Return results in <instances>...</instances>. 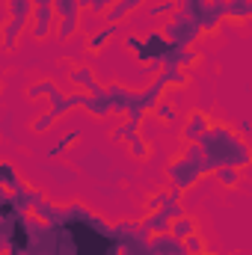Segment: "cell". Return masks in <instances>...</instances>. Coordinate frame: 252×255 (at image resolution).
Listing matches in <instances>:
<instances>
[{
	"label": "cell",
	"mask_w": 252,
	"mask_h": 255,
	"mask_svg": "<svg viewBox=\"0 0 252 255\" xmlns=\"http://www.w3.org/2000/svg\"><path fill=\"white\" fill-rule=\"evenodd\" d=\"M202 148H205V154H208L214 172H217L220 166L247 169L252 163L250 142H247L238 130H232V128H226V125H211V130L202 136Z\"/></svg>",
	"instance_id": "obj_1"
},
{
	"label": "cell",
	"mask_w": 252,
	"mask_h": 255,
	"mask_svg": "<svg viewBox=\"0 0 252 255\" xmlns=\"http://www.w3.org/2000/svg\"><path fill=\"white\" fill-rule=\"evenodd\" d=\"M163 33H166V39H169L172 45H178V48H193V45L205 36L199 18H196L193 12H187V9H175V15L163 24Z\"/></svg>",
	"instance_id": "obj_2"
},
{
	"label": "cell",
	"mask_w": 252,
	"mask_h": 255,
	"mask_svg": "<svg viewBox=\"0 0 252 255\" xmlns=\"http://www.w3.org/2000/svg\"><path fill=\"white\" fill-rule=\"evenodd\" d=\"M166 175H169V184L175 187V190H190V187H196L199 181H202V169L196 166V163H190L184 154H178V157H172L169 160V166H166Z\"/></svg>",
	"instance_id": "obj_3"
},
{
	"label": "cell",
	"mask_w": 252,
	"mask_h": 255,
	"mask_svg": "<svg viewBox=\"0 0 252 255\" xmlns=\"http://www.w3.org/2000/svg\"><path fill=\"white\" fill-rule=\"evenodd\" d=\"M77 169L83 172V175H89L95 184L98 181H110V175H113V160L104 154V151H98V148H89L86 154H80L77 157Z\"/></svg>",
	"instance_id": "obj_4"
},
{
	"label": "cell",
	"mask_w": 252,
	"mask_h": 255,
	"mask_svg": "<svg viewBox=\"0 0 252 255\" xmlns=\"http://www.w3.org/2000/svg\"><path fill=\"white\" fill-rule=\"evenodd\" d=\"M211 116L205 113V110H199V107H193L187 113V119H184V128H181V139L184 142H202V136L211 130Z\"/></svg>",
	"instance_id": "obj_5"
},
{
	"label": "cell",
	"mask_w": 252,
	"mask_h": 255,
	"mask_svg": "<svg viewBox=\"0 0 252 255\" xmlns=\"http://www.w3.org/2000/svg\"><path fill=\"white\" fill-rule=\"evenodd\" d=\"M107 98L113 104V113H119V116H127V110L139 104V92H133L130 86H122V83H110Z\"/></svg>",
	"instance_id": "obj_6"
},
{
	"label": "cell",
	"mask_w": 252,
	"mask_h": 255,
	"mask_svg": "<svg viewBox=\"0 0 252 255\" xmlns=\"http://www.w3.org/2000/svg\"><path fill=\"white\" fill-rule=\"evenodd\" d=\"M68 80H71L77 89L89 92V95H101V92L107 89V86H101V83H98L95 68H89V65H71V68H68Z\"/></svg>",
	"instance_id": "obj_7"
},
{
	"label": "cell",
	"mask_w": 252,
	"mask_h": 255,
	"mask_svg": "<svg viewBox=\"0 0 252 255\" xmlns=\"http://www.w3.org/2000/svg\"><path fill=\"white\" fill-rule=\"evenodd\" d=\"M148 247L154 255H190L187 247L181 238H175L172 232H163V235H151L148 238Z\"/></svg>",
	"instance_id": "obj_8"
},
{
	"label": "cell",
	"mask_w": 252,
	"mask_h": 255,
	"mask_svg": "<svg viewBox=\"0 0 252 255\" xmlns=\"http://www.w3.org/2000/svg\"><path fill=\"white\" fill-rule=\"evenodd\" d=\"M54 18H60L54 6H36V15H33V24H30L36 42H45V39L51 36V30H54Z\"/></svg>",
	"instance_id": "obj_9"
},
{
	"label": "cell",
	"mask_w": 252,
	"mask_h": 255,
	"mask_svg": "<svg viewBox=\"0 0 252 255\" xmlns=\"http://www.w3.org/2000/svg\"><path fill=\"white\" fill-rule=\"evenodd\" d=\"M169 86L163 83V77L157 74V77H151V83L139 92V107H142V113H154V107L163 101V92H166Z\"/></svg>",
	"instance_id": "obj_10"
},
{
	"label": "cell",
	"mask_w": 252,
	"mask_h": 255,
	"mask_svg": "<svg viewBox=\"0 0 252 255\" xmlns=\"http://www.w3.org/2000/svg\"><path fill=\"white\" fill-rule=\"evenodd\" d=\"M24 27H30V24H24V21H18V18H12V15H3V30H0V45H3V51H6V54H12V51H15V45H18V39H21V33H24Z\"/></svg>",
	"instance_id": "obj_11"
},
{
	"label": "cell",
	"mask_w": 252,
	"mask_h": 255,
	"mask_svg": "<svg viewBox=\"0 0 252 255\" xmlns=\"http://www.w3.org/2000/svg\"><path fill=\"white\" fill-rule=\"evenodd\" d=\"M119 33V24H104L101 30H92L89 33V39H86V48H89V54H101L110 42H113V36Z\"/></svg>",
	"instance_id": "obj_12"
},
{
	"label": "cell",
	"mask_w": 252,
	"mask_h": 255,
	"mask_svg": "<svg viewBox=\"0 0 252 255\" xmlns=\"http://www.w3.org/2000/svg\"><path fill=\"white\" fill-rule=\"evenodd\" d=\"M142 229H145L148 238H151V235H163V232H169V229H172V217H169V211L160 208V211H154V214H145Z\"/></svg>",
	"instance_id": "obj_13"
},
{
	"label": "cell",
	"mask_w": 252,
	"mask_h": 255,
	"mask_svg": "<svg viewBox=\"0 0 252 255\" xmlns=\"http://www.w3.org/2000/svg\"><path fill=\"white\" fill-rule=\"evenodd\" d=\"M6 3V15L24 21V24H33V15H36V0H3Z\"/></svg>",
	"instance_id": "obj_14"
},
{
	"label": "cell",
	"mask_w": 252,
	"mask_h": 255,
	"mask_svg": "<svg viewBox=\"0 0 252 255\" xmlns=\"http://www.w3.org/2000/svg\"><path fill=\"white\" fill-rule=\"evenodd\" d=\"M42 172L51 175V181H57L60 187H71L77 181V172L71 166H63V163H42Z\"/></svg>",
	"instance_id": "obj_15"
},
{
	"label": "cell",
	"mask_w": 252,
	"mask_h": 255,
	"mask_svg": "<svg viewBox=\"0 0 252 255\" xmlns=\"http://www.w3.org/2000/svg\"><path fill=\"white\" fill-rule=\"evenodd\" d=\"M0 187L3 190H9V193H18V190H24L27 184L18 178V169H15V163L12 160H3L0 163Z\"/></svg>",
	"instance_id": "obj_16"
},
{
	"label": "cell",
	"mask_w": 252,
	"mask_h": 255,
	"mask_svg": "<svg viewBox=\"0 0 252 255\" xmlns=\"http://www.w3.org/2000/svg\"><path fill=\"white\" fill-rule=\"evenodd\" d=\"M83 110H86L89 116H95V119H107V116L113 113V104H110V98H107V89H104L101 95H89Z\"/></svg>",
	"instance_id": "obj_17"
},
{
	"label": "cell",
	"mask_w": 252,
	"mask_h": 255,
	"mask_svg": "<svg viewBox=\"0 0 252 255\" xmlns=\"http://www.w3.org/2000/svg\"><path fill=\"white\" fill-rule=\"evenodd\" d=\"M172 193H175V187H160V190H154L145 202H142V214H154V211L166 208V202L172 199Z\"/></svg>",
	"instance_id": "obj_18"
},
{
	"label": "cell",
	"mask_w": 252,
	"mask_h": 255,
	"mask_svg": "<svg viewBox=\"0 0 252 255\" xmlns=\"http://www.w3.org/2000/svg\"><path fill=\"white\" fill-rule=\"evenodd\" d=\"M80 133H83L80 128H74V130L63 133V136H60V139H57V142H54V145H51V148L45 151V154H48V157H63L65 151H68V148H71V145H74V142L80 139Z\"/></svg>",
	"instance_id": "obj_19"
},
{
	"label": "cell",
	"mask_w": 252,
	"mask_h": 255,
	"mask_svg": "<svg viewBox=\"0 0 252 255\" xmlns=\"http://www.w3.org/2000/svg\"><path fill=\"white\" fill-rule=\"evenodd\" d=\"M57 92H60V89H57L51 80H33V83L27 86V98H30V101H39V98H48V101H51Z\"/></svg>",
	"instance_id": "obj_20"
},
{
	"label": "cell",
	"mask_w": 252,
	"mask_h": 255,
	"mask_svg": "<svg viewBox=\"0 0 252 255\" xmlns=\"http://www.w3.org/2000/svg\"><path fill=\"white\" fill-rule=\"evenodd\" d=\"M110 139H113V142H125V145H130V142L139 139V125H136V122H125V125L113 128V130H110Z\"/></svg>",
	"instance_id": "obj_21"
},
{
	"label": "cell",
	"mask_w": 252,
	"mask_h": 255,
	"mask_svg": "<svg viewBox=\"0 0 252 255\" xmlns=\"http://www.w3.org/2000/svg\"><path fill=\"white\" fill-rule=\"evenodd\" d=\"M160 77H163L166 86H187L190 83V74L181 65H163V68H160Z\"/></svg>",
	"instance_id": "obj_22"
},
{
	"label": "cell",
	"mask_w": 252,
	"mask_h": 255,
	"mask_svg": "<svg viewBox=\"0 0 252 255\" xmlns=\"http://www.w3.org/2000/svg\"><path fill=\"white\" fill-rule=\"evenodd\" d=\"M226 18H232V21H250L252 18V3L250 0H229V6H226Z\"/></svg>",
	"instance_id": "obj_23"
},
{
	"label": "cell",
	"mask_w": 252,
	"mask_h": 255,
	"mask_svg": "<svg viewBox=\"0 0 252 255\" xmlns=\"http://www.w3.org/2000/svg\"><path fill=\"white\" fill-rule=\"evenodd\" d=\"M241 172H244V169H238V166H220V169L214 172V178H217L223 187H229V190H232V187H238V184H241Z\"/></svg>",
	"instance_id": "obj_24"
},
{
	"label": "cell",
	"mask_w": 252,
	"mask_h": 255,
	"mask_svg": "<svg viewBox=\"0 0 252 255\" xmlns=\"http://www.w3.org/2000/svg\"><path fill=\"white\" fill-rule=\"evenodd\" d=\"M169 232H172L175 238H181V241H184V238H190V235L196 232V220L184 214V217H178V220H172V229H169Z\"/></svg>",
	"instance_id": "obj_25"
},
{
	"label": "cell",
	"mask_w": 252,
	"mask_h": 255,
	"mask_svg": "<svg viewBox=\"0 0 252 255\" xmlns=\"http://www.w3.org/2000/svg\"><path fill=\"white\" fill-rule=\"evenodd\" d=\"M154 119H160V122H169V125H172V122H178V110H175V104L163 98V101L154 107Z\"/></svg>",
	"instance_id": "obj_26"
},
{
	"label": "cell",
	"mask_w": 252,
	"mask_h": 255,
	"mask_svg": "<svg viewBox=\"0 0 252 255\" xmlns=\"http://www.w3.org/2000/svg\"><path fill=\"white\" fill-rule=\"evenodd\" d=\"M77 27H80V15H71V18H60V24H57V36L60 39H71L74 33H77Z\"/></svg>",
	"instance_id": "obj_27"
},
{
	"label": "cell",
	"mask_w": 252,
	"mask_h": 255,
	"mask_svg": "<svg viewBox=\"0 0 252 255\" xmlns=\"http://www.w3.org/2000/svg\"><path fill=\"white\" fill-rule=\"evenodd\" d=\"M48 110L57 116V119H63L65 113H71V104H68V95L65 92H57L51 101H48Z\"/></svg>",
	"instance_id": "obj_28"
},
{
	"label": "cell",
	"mask_w": 252,
	"mask_h": 255,
	"mask_svg": "<svg viewBox=\"0 0 252 255\" xmlns=\"http://www.w3.org/2000/svg\"><path fill=\"white\" fill-rule=\"evenodd\" d=\"M54 122H57V116H54L51 110H45V113H39V116L30 122V130H33V133H48V130L54 128Z\"/></svg>",
	"instance_id": "obj_29"
},
{
	"label": "cell",
	"mask_w": 252,
	"mask_h": 255,
	"mask_svg": "<svg viewBox=\"0 0 252 255\" xmlns=\"http://www.w3.org/2000/svg\"><path fill=\"white\" fill-rule=\"evenodd\" d=\"M127 154H130V157H133V160H145V157H148V154H151V142H148V139H142V136H139V139H136V142H130V145H127Z\"/></svg>",
	"instance_id": "obj_30"
},
{
	"label": "cell",
	"mask_w": 252,
	"mask_h": 255,
	"mask_svg": "<svg viewBox=\"0 0 252 255\" xmlns=\"http://www.w3.org/2000/svg\"><path fill=\"white\" fill-rule=\"evenodd\" d=\"M184 247H187L190 255H205L208 253V244H205V238H202L199 232H193L190 238H184Z\"/></svg>",
	"instance_id": "obj_31"
},
{
	"label": "cell",
	"mask_w": 252,
	"mask_h": 255,
	"mask_svg": "<svg viewBox=\"0 0 252 255\" xmlns=\"http://www.w3.org/2000/svg\"><path fill=\"white\" fill-rule=\"evenodd\" d=\"M54 9L60 18H71V15H80V3L77 0H54Z\"/></svg>",
	"instance_id": "obj_32"
},
{
	"label": "cell",
	"mask_w": 252,
	"mask_h": 255,
	"mask_svg": "<svg viewBox=\"0 0 252 255\" xmlns=\"http://www.w3.org/2000/svg\"><path fill=\"white\" fill-rule=\"evenodd\" d=\"M148 15H151V18H166V15H169V18H172V15H175V3L160 0V3H154V6L148 9Z\"/></svg>",
	"instance_id": "obj_33"
},
{
	"label": "cell",
	"mask_w": 252,
	"mask_h": 255,
	"mask_svg": "<svg viewBox=\"0 0 252 255\" xmlns=\"http://www.w3.org/2000/svg\"><path fill=\"white\" fill-rule=\"evenodd\" d=\"M142 42H145V36H139V33H127V36H125V51H130V54H139Z\"/></svg>",
	"instance_id": "obj_34"
},
{
	"label": "cell",
	"mask_w": 252,
	"mask_h": 255,
	"mask_svg": "<svg viewBox=\"0 0 252 255\" xmlns=\"http://www.w3.org/2000/svg\"><path fill=\"white\" fill-rule=\"evenodd\" d=\"M95 190L101 193V196H107V199H113V196H119V184H113V181H98Z\"/></svg>",
	"instance_id": "obj_35"
},
{
	"label": "cell",
	"mask_w": 252,
	"mask_h": 255,
	"mask_svg": "<svg viewBox=\"0 0 252 255\" xmlns=\"http://www.w3.org/2000/svg\"><path fill=\"white\" fill-rule=\"evenodd\" d=\"M181 3H184L181 9H187V12H193L196 18H199V15H202V9L208 6V0H181Z\"/></svg>",
	"instance_id": "obj_36"
},
{
	"label": "cell",
	"mask_w": 252,
	"mask_h": 255,
	"mask_svg": "<svg viewBox=\"0 0 252 255\" xmlns=\"http://www.w3.org/2000/svg\"><path fill=\"white\" fill-rule=\"evenodd\" d=\"M238 133H241L244 139H250L252 136V122L250 119H241V122H238Z\"/></svg>",
	"instance_id": "obj_37"
},
{
	"label": "cell",
	"mask_w": 252,
	"mask_h": 255,
	"mask_svg": "<svg viewBox=\"0 0 252 255\" xmlns=\"http://www.w3.org/2000/svg\"><path fill=\"white\" fill-rule=\"evenodd\" d=\"M3 133H6V136H12V113H9V110L3 113Z\"/></svg>",
	"instance_id": "obj_38"
},
{
	"label": "cell",
	"mask_w": 252,
	"mask_h": 255,
	"mask_svg": "<svg viewBox=\"0 0 252 255\" xmlns=\"http://www.w3.org/2000/svg\"><path fill=\"white\" fill-rule=\"evenodd\" d=\"M169 3H175V0H169Z\"/></svg>",
	"instance_id": "obj_39"
},
{
	"label": "cell",
	"mask_w": 252,
	"mask_h": 255,
	"mask_svg": "<svg viewBox=\"0 0 252 255\" xmlns=\"http://www.w3.org/2000/svg\"><path fill=\"white\" fill-rule=\"evenodd\" d=\"M250 3H252V0H250Z\"/></svg>",
	"instance_id": "obj_40"
}]
</instances>
